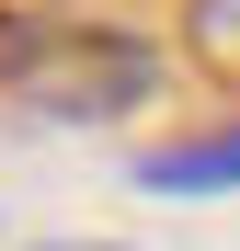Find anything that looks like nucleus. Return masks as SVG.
Segmentation results:
<instances>
[{
	"instance_id": "nucleus-1",
	"label": "nucleus",
	"mask_w": 240,
	"mask_h": 251,
	"mask_svg": "<svg viewBox=\"0 0 240 251\" xmlns=\"http://www.w3.org/2000/svg\"><path fill=\"white\" fill-rule=\"evenodd\" d=\"M0 92L34 126H114L160 92V46L126 23H12L0 34Z\"/></svg>"
},
{
	"instance_id": "nucleus-2",
	"label": "nucleus",
	"mask_w": 240,
	"mask_h": 251,
	"mask_svg": "<svg viewBox=\"0 0 240 251\" xmlns=\"http://www.w3.org/2000/svg\"><path fill=\"white\" fill-rule=\"evenodd\" d=\"M149 194H240V114L229 126H194V137H160L137 160Z\"/></svg>"
},
{
	"instance_id": "nucleus-3",
	"label": "nucleus",
	"mask_w": 240,
	"mask_h": 251,
	"mask_svg": "<svg viewBox=\"0 0 240 251\" xmlns=\"http://www.w3.org/2000/svg\"><path fill=\"white\" fill-rule=\"evenodd\" d=\"M183 46H194V69H217L240 92V0H183Z\"/></svg>"
},
{
	"instance_id": "nucleus-4",
	"label": "nucleus",
	"mask_w": 240,
	"mask_h": 251,
	"mask_svg": "<svg viewBox=\"0 0 240 251\" xmlns=\"http://www.w3.org/2000/svg\"><path fill=\"white\" fill-rule=\"evenodd\" d=\"M34 251H126V240H34Z\"/></svg>"
}]
</instances>
